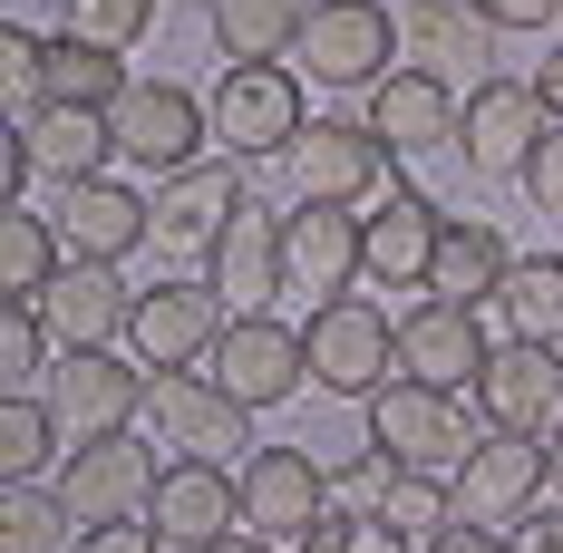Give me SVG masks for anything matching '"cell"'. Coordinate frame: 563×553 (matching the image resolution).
<instances>
[{
    "instance_id": "obj_1",
    "label": "cell",
    "mask_w": 563,
    "mask_h": 553,
    "mask_svg": "<svg viewBox=\"0 0 563 553\" xmlns=\"http://www.w3.org/2000/svg\"><path fill=\"white\" fill-rule=\"evenodd\" d=\"M389 146L369 136V117H301V136L282 146V185H291V204H350V214H369L379 195H389Z\"/></svg>"
},
{
    "instance_id": "obj_2",
    "label": "cell",
    "mask_w": 563,
    "mask_h": 553,
    "mask_svg": "<svg viewBox=\"0 0 563 553\" xmlns=\"http://www.w3.org/2000/svg\"><path fill=\"white\" fill-rule=\"evenodd\" d=\"M291 68H301V88L369 98L398 68V10H379V0H311L301 40H291Z\"/></svg>"
},
{
    "instance_id": "obj_3",
    "label": "cell",
    "mask_w": 563,
    "mask_h": 553,
    "mask_svg": "<svg viewBox=\"0 0 563 553\" xmlns=\"http://www.w3.org/2000/svg\"><path fill=\"white\" fill-rule=\"evenodd\" d=\"M369 446H389L408 476H438L448 486L456 466L486 446V418L456 398V388H418V379H389L369 398Z\"/></svg>"
},
{
    "instance_id": "obj_4",
    "label": "cell",
    "mask_w": 563,
    "mask_h": 553,
    "mask_svg": "<svg viewBox=\"0 0 563 553\" xmlns=\"http://www.w3.org/2000/svg\"><path fill=\"white\" fill-rule=\"evenodd\" d=\"M301 350H311V388H331V398H360V408H369V398L398 379V311H379L369 291L311 301Z\"/></svg>"
},
{
    "instance_id": "obj_5",
    "label": "cell",
    "mask_w": 563,
    "mask_h": 553,
    "mask_svg": "<svg viewBox=\"0 0 563 553\" xmlns=\"http://www.w3.org/2000/svg\"><path fill=\"white\" fill-rule=\"evenodd\" d=\"M146 388H156V369L136 350H58L40 398H49V418L68 428V446H88V438H126L146 418Z\"/></svg>"
},
{
    "instance_id": "obj_6",
    "label": "cell",
    "mask_w": 563,
    "mask_h": 553,
    "mask_svg": "<svg viewBox=\"0 0 563 553\" xmlns=\"http://www.w3.org/2000/svg\"><path fill=\"white\" fill-rule=\"evenodd\" d=\"M205 379L224 388L233 408H291L301 388H311V350H301V321H282V311H233L224 340H214V360H205Z\"/></svg>"
},
{
    "instance_id": "obj_7",
    "label": "cell",
    "mask_w": 563,
    "mask_h": 553,
    "mask_svg": "<svg viewBox=\"0 0 563 553\" xmlns=\"http://www.w3.org/2000/svg\"><path fill=\"white\" fill-rule=\"evenodd\" d=\"M156 253H175V273L195 263H214V243L233 233V214L253 204V185H243V156H195V166H175V175H156Z\"/></svg>"
},
{
    "instance_id": "obj_8",
    "label": "cell",
    "mask_w": 563,
    "mask_h": 553,
    "mask_svg": "<svg viewBox=\"0 0 563 553\" xmlns=\"http://www.w3.org/2000/svg\"><path fill=\"white\" fill-rule=\"evenodd\" d=\"M224 321H233V301L214 291V281L195 273H175V281H146L136 291V311H126V350L166 379V369H205L214 360V340H224Z\"/></svg>"
},
{
    "instance_id": "obj_9",
    "label": "cell",
    "mask_w": 563,
    "mask_h": 553,
    "mask_svg": "<svg viewBox=\"0 0 563 553\" xmlns=\"http://www.w3.org/2000/svg\"><path fill=\"white\" fill-rule=\"evenodd\" d=\"M136 428L166 446V456H214V466H243L253 456V408H233L205 369H166V379L146 388V418Z\"/></svg>"
},
{
    "instance_id": "obj_10",
    "label": "cell",
    "mask_w": 563,
    "mask_h": 553,
    "mask_svg": "<svg viewBox=\"0 0 563 553\" xmlns=\"http://www.w3.org/2000/svg\"><path fill=\"white\" fill-rule=\"evenodd\" d=\"M156 476H166V446L156 438H136V428L126 438H88V446H68V466H58V505L88 534V524H117V515H146Z\"/></svg>"
},
{
    "instance_id": "obj_11",
    "label": "cell",
    "mask_w": 563,
    "mask_h": 553,
    "mask_svg": "<svg viewBox=\"0 0 563 553\" xmlns=\"http://www.w3.org/2000/svg\"><path fill=\"white\" fill-rule=\"evenodd\" d=\"M544 496H554V456H544V438H496V428H486V446L448 476V515L456 524H496V534L525 524Z\"/></svg>"
},
{
    "instance_id": "obj_12",
    "label": "cell",
    "mask_w": 563,
    "mask_h": 553,
    "mask_svg": "<svg viewBox=\"0 0 563 553\" xmlns=\"http://www.w3.org/2000/svg\"><path fill=\"white\" fill-rule=\"evenodd\" d=\"M456 98L448 78H428V68H389L369 98H360V117H369V136L389 146V166H398V185H418V166L428 156H456Z\"/></svg>"
},
{
    "instance_id": "obj_13",
    "label": "cell",
    "mask_w": 563,
    "mask_h": 553,
    "mask_svg": "<svg viewBox=\"0 0 563 553\" xmlns=\"http://www.w3.org/2000/svg\"><path fill=\"white\" fill-rule=\"evenodd\" d=\"M108 117H117V156H126V166H146V175L195 166V156H205V136H214V108H205L185 78H136Z\"/></svg>"
},
{
    "instance_id": "obj_14",
    "label": "cell",
    "mask_w": 563,
    "mask_h": 553,
    "mask_svg": "<svg viewBox=\"0 0 563 553\" xmlns=\"http://www.w3.org/2000/svg\"><path fill=\"white\" fill-rule=\"evenodd\" d=\"M205 108H214V136H224V156H282V146L301 136V68H291V58L224 68Z\"/></svg>"
},
{
    "instance_id": "obj_15",
    "label": "cell",
    "mask_w": 563,
    "mask_h": 553,
    "mask_svg": "<svg viewBox=\"0 0 563 553\" xmlns=\"http://www.w3.org/2000/svg\"><path fill=\"white\" fill-rule=\"evenodd\" d=\"M544 126H554V117L534 108L525 78H486V88H466V108H456V166L476 175V185H506V175H525V156L544 146Z\"/></svg>"
},
{
    "instance_id": "obj_16",
    "label": "cell",
    "mask_w": 563,
    "mask_h": 553,
    "mask_svg": "<svg viewBox=\"0 0 563 553\" xmlns=\"http://www.w3.org/2000/svg\"><path fill=\"white\" fill-rule=\"evenodd\" d=\"M486 360H496V340H486V321L466 311V301H408L398 311V379H418V388H466L486 379Z\"/></svg>"
},
{
    "instance_id": "obj_17",
    "label": "cell",
    "mask_w": 563,
    "mask_h": 553,
    "mask_svg": "<svg viewBox=\"0 0 563 553\" xmlns=\"http://www.w3.org/2000/svg\"><path fill=\"white\" fill-rule=\"evenodd\" d=\"M466 398H476V418L496 438H554L563 428V360L544 340H496L486 379L466 388Z\"/></svg>"
},
{
    "instance_id": "obj_18",
    "label": "cell",
    "mask_w": 563,
    "mask_h": 553,
    "mask_svg": "<svg viewBox=\"0 0 563 553\" xmlns=\"http://www.w3.org/2000/svg\"><path fill=\"white\" fill-rule=\"evenodd\" d=\"M233 476H243V524L273 534V544H301L331 515V466L311 446H253Z\"/></svg>"
},
{
    "instance_id": "obj_19",
    "label": "cell",
    "mask_w": 563,
    "mask_h": 553,
    "mask_svg": "<svg viewBox=\"0 0 563 553\" xmlns=\"http://www.w3.org/2000/svg\"><path fill=\"white\" fill-rule=\"evenodd\" d=\"M398 49H408V68L448 78L456 98H466V88L496 78V20L476 0H408L398 10Z\"/></svg>"
},
{
    "instance_id": "obj_20",
    "label": "cell",
    "mask_w": 563,
    "mask_h": 553,
    "mask_svg": "<svg viewBox=\"0 0 563 553\" xmlns=\"http://www.w3.org/2000/svg\"><path fill=\"white\" fill-rule=\"evenodd\" d=\"M146 524H156L175 553L224 544V534H243V476H233V466H214V456H166Z\"/></svg>"
},
{
    "instance_id": "obj_21",
    "label": "cell",
    "mask_w": 563,
    "mask_h": 553,
    "mask_svg": "<svg viewBox=\"0 0 563 553\" xmlns=\"http://www.w3.org/2000/svg\"><path fill=\"white\" fill-rule=\"evenodd\" d=\"M438 204L418 195V185H398V195H379L369 214H360V281H379V291H428V253H438Z\"/></svg>"
},
{
    "instance_id": "obj_22",
    "label": "cell",
    "mask_w": 563,
    "mask_h": 553,
    "mask_svg": "<svg viewBox=\"0 0 563 553\" xmlns=\"http://www.w3.org/2000/svg\"><path fill=\"white\" fill-rule=\"evenodd\" d=\"M49 223L68 233V253H88V263H126L136 243H156V204H146L136 185H117V175H78V185H58Z\"/></svg>"
},
{
    "instance_id": "obj_23",
    "label": "cell",
    "mask_w": 563,
    "mask_h": 553,
    "mask_svg": "<svg viewBox=\"0 0 563 553\" xmlns=\"http://www.w3.org/2000/svg\"><path fill=\"white\" fill-rule=\"evenodd\" d=\"M282 273L311 301H340L360 281V214L350 204H282Z\"/></svg>"
},
{
    "instance_id": "obj_24",
    "label": "cell",
    "mask_w": 563,
    "mask_h": 553,
    "mask_svg": "<svg viewBox=\"0 0 563 553\" xmlns=\"http://www.w3.org/2000/svg\"><path fill=\"white\" fill-rule=\"evenodd\" d=\"M40 311H49L58 350H126V311H136V291L117 281V263L68 253V273L40 291Z\"/></svg>"
},
{
    "instance_id": "obj_25",
    "label": "cell",
    "mask_w": 563,
    "mask_h": 553,
    "mask_svg": "<svg viewBox=\"0 0 563 553\" xmlns=\"http://www.w3.org/2000/svg\"><path fill=\"white\" fill-rule=\"evenodd\" d=\"M515 281V243L496 223L476 214H448L438 223V253H428V301H466V311H486V301H506Z\"/></svg>"
},
{
    "instance_id": "obj_26",
    "label": "cell",
    "mask_w": 563,
    "mask_h": 553,
    "mask_svg": "<svg viewBox=\"0 0 563 553\" xmlns=\"http://www.w3.org/2000/svg\"><path fill=\"white\" fill-rule=\"evenodd\" d=\"M205 281L224 291L233 311H273V291L291 273H282V214H263V204H243L233 214V233L214 243V263H205Z\"/></svg>"
},
{
    "instance_id": "obj_27",
    "label": "cell",
    "mask_w": 563,
    "mask_h": 553,
    "mask_svg": "<svg viewBox=\"0 0 563 553\" xmlns=\"http://www.w3.org/2000/svg\"><path fill=\"white\" fill-rule=\"evenodd\" d=\"M30 166L49 175V185H78V175H108L117 156V117L108 108H30Z\"/></svg>"
},
{
    "instance_id": "obj_28",
    "label": "cell",
    "mask_w": 563,
    "mask_h": 553,
    "mask_svg": "<svg viewBox=\"0 0 563 553\" xmlns=\"http://www.w3.org/2000/svg\"><path fill=\"white\" fill-rule=\"evenodd\" d=\"M301 20H311V0H205V30H214L224 68H253V58H291Z\"/></svg>"
},
{
    "instance_id": "obj_29",
    "label": "cell",
    "mask_w": 563,
    "mask_h": 553,
    "mask_svg": "<svg viewBox=\"0 0 563 553\" xmlns=\"http://www.w3.org/2000/svg\"><path fill=\"white\" fill-rule=\"evenodd\" d=\"M58 273H68V233H58L49 214H30V195L0 204V291H10V301H40Z\"/></svg>"
},
{
    "instance_id": "obj_30",
    "label": "cell",
    "mask_w": 563,
    "mask_h": 553,
    "mask_svg": "<svg viewBox=\"0 0 563 553\" xmlns=\"http://www.w3.org/2000/svg\"><path fill=\"white\" fill-rule=\"evenodd\" d=\"M136 78H126V49H98V40H49V78H40V108H117Z\"/></svg>"
},
{
    "instance_id": "obj_31",
    "label": "cell",
    "mask_w": 563,
    "mask_h": 553,
    "mask_svg": "<svg viewBox=\"0 0 563 553\" xmlns=\"http://www.w3.org/2000/svg\"><path fill=\"white\" fill-rule=\"evenodd\" d=\"M506 331H515V340H544V350H563V253H515Z\"/></svg>"
},
{
    "instance_id": "obj_32",
    "label": "cell",
    "mask_w": 563,
    "mask_h": 553,
    "mask_svg": "<svg viewBox=\"0 0 563 553\" xmlns=\"http://www.w3.org/2000/svg\"><path fill=\"white\" fill-rule=\"evenodd\" d=\"M58 438H68V428L49 418V398H30V388L0 398V476H10V486H40L49 456H58Z\"/></svg>"
},
{
    "instance_id": "obj_33",
    "label": "cell",
    "mask_w": 563,
    "mask_h": 553,
    "mask_svg": "<svg viewBox=\"0 0 563 553\" xmlns=\"http://www.w3.org/2000/svg\"><path fill=\"white\" fill-rule=\"evenodd\" d=\"M78 515L58 505V486H10L0 496V553H68Z\"/></svg>"
},
{
    "instance_id": "obj_34",
    "label": "cell",
    "mask_w": 563,
    "mask_h": 553,
    "mask_svg": "<svg viewBox=\"0 0 563 553\" xmlns=\"http://www.w3.org/2000/svg\"><path fill=\"white\" fill-rule=\"evenodd\" d=\"M156 30V0H58V40H98V49H136Z\"/></svg>"
},
{
    "instance_id": "obj_35",
    "label": "cell",
    "mask_w": 563,
    "mask_h": 553,
    "mask_svg": "<svg viewBox=\"0 0 563 553\" xmlns=\"http://www.w3.org/2000/svg\"><path fill=\"white\" fill-rule=\"evenodd\" d=\"M49 360H58L49 311H40V301H0V379L30 388V369H49Z\"/></svg>"
},
{
    "instance_id": "obj_36",
    "label": "cell",
    "mask_w": 563,
    "mask_h": 553,
    "mask_svg": "<svg viewBox=\"0 0 563 553\" xmlns=\"http://www.w3.org/2000/svg\"><path fill=\"white\" fill-rule=\"evenodd\" d=\"M301 553H428L418 544V534H398L389 515H321V524H311V534H301Z\"/></svg>"
},
{
    "instance_id": "obj_37",
    "label": "cell",
    "mask_w": 563,
    "mask_h": 553,
    "mask_svg": "<svg viewBox=\"0 0 563 553\" xmlns=\"http://www.w3.org/2000/svg\"><path fill=\"white\" fill-rule=\"evenodd\" d=\"M398 476H408V466H398L389 446H360V456H340V466H331V505H340V515H389Z\"/></svg>"
},
{
    "instance_id": "obj_38",
    "label": "cell",
    "mask_w": 563,
    "mask_h": 553,
    "mask_svg": "<svg viewBox=\"0 0 563 553\" xmlns=\"http://www.w3.org/2000/svg\"><path fill=\"white\" fill-rule=\"evenodd\" d=\"M40 78H49V40L30 20H0V98H10V117L40 108Z\"/></svg>"
},
{
    "instance_id": "obj_39",
    "label": "cell",
    "mask_w": 563,
    "mask_h": 553,
    "mask_svg": "<svg viewBox=\"0 0 563 553\" xmlns=\"http://www.w3.org/2000/svg\"><path fill=\"white\" fill-rule=\"evenodd\" d=\"M515 185H525V204H534V214H563V126H544V146L525 156Z\"/></svg>"
},
{
    "instance_id": "obj_40",
    "label": "cell",
    "mask_w": 563,
    "mask_h": 553,
    "mask_svg": "<svg viewBox=\"0 0 563 553\" xmlns=\"http://www.w3.org/2000/svg\"><path fill=\"white\" fill-rule=\"evenodd\" d=\"M68 553H175V544L156 534V524H146V515H117V524H88V534H78Z\"/></svg>"
},
{
    "instance_id": "obj_41",
    "label": "cell",
    "mask_w": 563,
    "mask_h": 553,
    "mask_svg": "<svg viewBox=\"0 0 563 553\" xmlns=\"http://www.w3.org/2000/svg\"><path fill=\"white\" fill-rule=\"evenodd\" d=\"M506 553H563V505H534L525 524H506Z\"/></svg>"
},
{
    "instance_id": "obj_42",
    "label": "cell",
    "mask_w": 563,
    "mask_h": 553,
    "mask_svg": "<svg viewBox=\"0 0 563 553\" xmlns=\"http://www.w3.org/2000/svg\"><path fill=\"white\" fill-rule=\"evenodd\" d=\"M30 126H20V117H10V126H0V185H10V204H20V195H30Z\"/></svg>"
},
{
    "instance_id": "obj_43",
    "label": "cell",
    "mask_w": 563,
    "mask_h": 553,
    "mask_svg": "<svg viewBox=\"0 0 563 553\" xmlns=\"http://www.w3.org/2000/svg\"><path fill=\"white\" fill-rule=\"evenodd\" d=\"M476 10H486L496 30H554L563 20V0H476Z\"/></svg>"
},
{
    "instance_id": "obj_44",
    "label": "cell",
    "mask_w": 563,
    "mask_h": 553,
    "mask_svg": "<svg viewBox=\"0 0 563 553\" xmlns=\"http://www.w3.org/2000/svg\"><path fill=\"white\" fill-rule=\"evenodd\" d=\"M428 553H506V534H496V524H438V534H428Z\"/></svg>"
},
{
    "instance_id": "obj_45",
    "label": "cell",
    "mask_w": 563,
    "mask_h": 553,
    "mask_svg": "<svg viewBox=\"0 0 563 553\" xmlns=\"http://www.w3.org/2000/svg\"><path fill=\"white\" fill-rule=\"evenodd\" d=\"M525 88H534V108H544V117L563 126V49H544V58H534V78H525Z\"/></svg>"
},
{
    "instance_id": "obj_46",
    "label": "cell",
    "mask_w": 563,
    "mask_h": 553,
    "mask_svg": "<svg viewBox=\"0 0 563 553\" xmlns=\"http://www.w3.org/2000/svg\"><path fill=\"white\" fill-rule=\"evenodd\" d=\"M205 553H282L273 534H253V524H243V534H224V544H205Z\"/></svg>"
},
{
    "instance_id": "obj_47",
    "label": "cell",
    "mask_w": 563,
    "mask_h": 553,
    "mask_svg": "<svg viewBox=\"0 0 563 553\" xmlns=\"http://www.w3.org/2000/svg\"><path fill=\"white\" fill-rule=\"evenodd\" d=\"M544 456H554V496H563V428H554V438H544Z\"/></svg>"
}]
</instances>
